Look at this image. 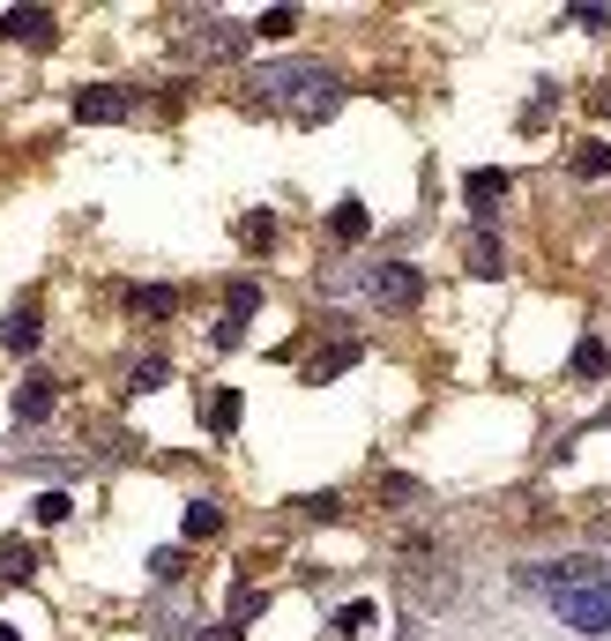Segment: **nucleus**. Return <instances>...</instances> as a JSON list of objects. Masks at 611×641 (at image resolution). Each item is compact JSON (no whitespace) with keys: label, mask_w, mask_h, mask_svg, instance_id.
I'll return each instance as SVG.
<instances>
[{"label":"nucleus","mask_w":611,"mask_h":641,"mask_svg":"<svg viewBox=\"0 0 611 641\" xmlns=\"http://www.w3.org/2000/svg\"><path fill=\"white\" fill-rule=\"evenodd\" d=\"M149 574H157V582H179V574H187V552H179V544L149 552Z\"/></svg>","instance_id":"21"},{"label":"nucleus","mask_w":611,"mask_h":641,"mask_svg":"<svg viewBox=\"0 0 611 641\" xmlns=\"http://www.w3.org/2000/svg\"><path fill=\"white\" fill-rule=\"evenodd\" d=\"M171 306H179V292H165V284H142V292H135V314H149V320H165Z\"/></svg>","instance_id":"17"},{"label":"nucleus","mask_w":611,"mask_h":641,"mask_svg":"<svg viewBox=\"0 0 611 641\" xmlns=\"http://www.w3.org/2000/svg\"><path fill=\"white\" fill-rule=\"evenodd\" d=\"M165 381H171L165 358H142V366H135V388H165Z\"/></svg>","instance_id":"28"},{"label":"nucleus","mask_w":611,"mask_h":641,"mask_svg":"<svg viewBox=\"0 0 611 641\" xmlns=\"http://www.w3.org/2000/svg\"><path fill=\"white\" fill-rule=\"evenodd\" d=\"M246 98L262 105V112H284V120L314 127L343 105V75L321 68V60H262V68L246 75Z\"/></svg>","instance_id":"1"},{"label":"nucleus","mask_w":611,"mask_h":641,"mask_svg":"<svg viewBox=\"0 0 611 641\" xmlns=\"http://www.w3.org/2000/svg\"><path fill=\"white\" fill-rule=\"evenodd\" d=\"M343 366H358V344H336L328 358H314V366H306V381H328V373H343Z\"/></svg>","instance_id":"19"},{"label":"nucleus","mask_w":611,"mask_h":641,"mask_svg":"<svg viewBox=\"0 0 611 641\" xmlns=\"http://www.w3.org/2000/svg\"><path fill=\"white\" fill-rule=\"evenodd\" d=\"M239 239H246V247H269V239H276V217H269V209L239 217Z\"/></svg>","instance_id":"22"},{"label":"nucleus","mask_w":611,"mask_h":641,"mask_svg":"<svg viewBox=\"0 0 611 641\" xmlns=\"http://www.w3.org/2000/svg\"><path fill=\"white\" fill-rule=\"evenodd\" d=\"M179 52H187V60H239V52H254V23H231V16H195V23L179 30Z\"/></svg>","instance_id":"2"},{"label":"nucleus","mask_w":611,"mask_h":641,"mask_svg":"<svg viewBox=\"0 0 611 641\" xmlns=\"http://www.w3.org/2000/svg\"><path fill=\"white\" fill-rule=\"evenodd\" d=\"M217 530H224V515L209 500H195V507H187V538H217Z\"/></svg>","instance_id":"23"},{"label":"nucleus","mask_w":611,"mask_h":641,"mask_svg":"<svg viewBox=\"0 0 611 641\" xmlns=\"http://www.w3.org/2000/svg\"><path fill=\"white\" fill-rule=\"evenodd\" d=\"M0 641H23V634H16V627H0Z\"/></svg>","instance_id":"31"},{"label":"nucleus","mask_w":611,"mask_h":641,"mask_svg":"<svg viewBox=\"0 0 611 641\" xmlns=\"http://www.w3.org/2000/svg\"><path fill=\"white\" fill-rule=\"evenodd\" d=\"M604 366H611V351L597 344V336H582V344H574V373H582V381H604Z\"/></svg>","instance_id":"15"},{"label":"nucleus","mask_w":611,"mask_h":641,"mask_svg":"<svg viewBox=\"0 0 611 641\" xmlns=\"http://www.w3.org/2000/svg\"><path fill=\"white\" fill-rule=\"evenodd\" d=\"M292 30H298V16H292V8H269V16L254 23V38H292Z\"/></svg>","instance_id":"25"},{"label":"nucleus","mask_w":611,"mask_h":641,"mask_svg":"<svg viewBox=\"0 0 611 641\" xmlns=\"http://www.w3.org/2000/svg\"><path fill=\"white\" fill-rule=\"evenodd\" d=\"M52 403H60V388H52L46 373H30L23 388H16V418H23V425H38V418H52Z\"/></svg>","instance_id":"9"},{"label":"nucleus","mask_w":611,"mask_h":641,"mask_svg":"<svg viewBox=\"0 0 611 641\" xmlns=\"http://www.w3.org/2000/svg\"><path fill=\"white\" fill-rule=\"evenodd\" d=\"M0 38H8V46H52L60 23H52V8H8V16H0Z\"/></svg>","instance_id":"6"},{"label":"nucleus","mask_w":611,"mask_h":641,"mask_svg":"<svg viewBox=\"0 0 611 641\" xmlns=\"http://www.w3.org/2000/svg\"><path fill=\"white\" fill-rule=\"evenodd\" d=\"M262 604H269V596H262V590H246V582H239V590H231V627L262 619Z\"/></svg>","instance_id":"24"},{"label":"nucleus","mask_w":611,"mask_h":641,"mask_svg":"<svg viewBox=\"0 0 611 641\" xmlns=\"http://www.w3.org/2000/svg\"><path fill=\"white\" fill-rule=\"evenodd\" d=\"M195 641H246V627H231V619H224V627H201Z\"/></svg>","instance_id":"30"},{"label":"nucleus","mask_w":611,"mask_h":641,"mask_svg":"<svg viewBox=\"0 0 611 641\" xmlns=\"http://www.w3.org/2000/svg\"><path fill=\"white\" fill-rule=\"evenodd\" d=\"M403 596H411L417 612H425V604H447V596H455V574H447L441 560H433V574H425V568H411V574H403Z\"/></svg>","instance_id":"7"},{"label":"nucleus","mask_w":611,"mask_h":641,"mask_svg":"<svg viewBox=\"0 0 611 641\" xmlns=\"http://www.w3.org/2000/svg\"><path fill=\"white\" fill-rule=\"evenodd\" d=\"M463 195H470V209H477V217H492V209H500V195H507V172L477 165V172L463 179Z\"/></svg>","instance_id":"10"},{"label":"nucleus","mask_w":611,"mask_h":641,"mask_svg":"<svg viewBox=\"0 0 611 641\" xmlns=\"http://www.w3.org/2000/svg\"><path fill=\"white\" fill-rule=\"evenodd\" d=\"M68 515H75L68 493H46V500H38V522H68Z\"/></svg>","instance_id":"29"},{"label":"nucleus","mask_w":611,"mask_h":641,"mask_svg":"<svg viewBox=\"0 0 611 641\" xmlns=\"http://www.w3.org/2000/svg\"><path fill=\"white\" fill-rule=\"evenodd\" d=\"M239 425V388H217L209 395V433H231Z\"/></svg>","instance_id":"16"},{"label":"nucleus","mask_w":611,"mask_h":641,"mask_svg":"<svg viewBox=\"0 0 611 641\" xmlns=\"http://www.w3.org/2000/svg\"><path fill=\"white\" fill-rule=\"evenodd\" d=\"M38 574V552L23 538H0V582H30Z\"/></svg>","instance_id":"12"},{"label":"nucleus","mask_w":611,"mask_h":641,"mask_svg":"<svg viewBox=\"0 0 611 641\" xmlns=\"http://www.w3.org/2000/svg\"><path fill=\"white\" fill-rule=\"evenodd\" d=\"M0 344H8V351H38V306H16L8 328H0Z\"/></svg>","instance_id":"13"},{"label":"nucleus","mask_w":611,"mask_h":641,"mask_svg":"<svg viewBox=\"0 0 611 641\" xmlns=\"http://www.w3.org/2000/svg\"><path fill=\"white\" fill-rule=\"evenodd\" d=\"M298 515H306V522H336L343 500H336V493H314V500H298Z\"/></svg>","instance_id":"27"},{"label":"nucleus","mask_w":611,"mask_h":641,"mask_svg":"<svg viewBox=\"0 0 611 641\" xmlns=\"http://www.w3.org/2000/svg\"><path fill=\"white\" fill-rule=\"evenodd\" d=\"M149 619H157V634H201V604L195 596H157Z\"/></svg>","instance_id":"8"},{"label":"nucleus","mask_w":611,"mask_h":641,"mask_svg":"<svg viewBox=\"0 0 611 641\" xmlns=\"http://www.w3.org/2000/svg\"><path fill=\"white\" fill-rule=\"evenodd\" d=\"M366 201H336V217H328V231H336V239H343V247H351V239H366Z\"/></svg>","instance_id":"14"},{"label":"nucleus","mask_w":611,"mask_h":641,"mask_svg":"<svg viewBox=\"0 0 611 641\" xmlns=\"http://www.w3.org/2000/svg\"><path fill=\"white\" fill-rule=\"evenodd\" d=\"M135 90H120V82H90V90H75V120L82 127H120V120H135Z\"/></svg>","instance_id":"5"},{"label":"nucleus","mask_w":611,"mask_h":641,"mask_svg":"<svg viewBox=\"0 0 611 641\" xmlns=\"http://www.w3.org/2000/svg\"><path fill=\"white\" fill-rule=\"evenodd\" d=\"M463 262H470V276H500V269H507V254H500V239H492V231H470Z\"/></svg>","instance_id":"11"},{"label":"nucleus","mask_w":611,"mask_h":641,"mask_svg":"<svg viewBox=\"0 0 611 641\" xmlns=\"http://www.w3.org/2000/svg\"><path fill=\"white\" fill-rule=\"evenodd\" d=\"M574 172H582V179H604V172H611V142H582Z\"/></svg>","instance_id":"20"},{"label":"nucleus","mask_w":611,"mask_h":641,"mask_svg":"<svg viewBox=\"0 0 611 641\" xmlns=\"http://www.w3.org/2000/svg\"><path fill=\"white\" fill-rule=\"evenodd\" d=\"M552 612H560L574 634H611V582H574V590H552Z\"/></svg>","instance_id":"4"},{"label":"nucleus","mask_w":611,"mask_h":641,"mask_svg":"<svg viewBox=\"0 0 611 641\" xmlns=\"http://www.w3.org/2000/svg\"><path fill=\"white\" fill-rule=\"evenodd\" d=\"M358 292H366V306H381V314H411L417 298H425V269H417V262H373Z\"/></svg>","instance_id":"3"},{"label":"nucleus","mask_w":611,"mask_h":641,"mask_svg":"<svg viewBox=\"0 0 611 641\" xmlns=\"http://www.w3.org/2000/svg\"><path fill=\"white\" fill-rule=\"evenodd\" d=\"M254 306H262V284H246V276H239V284L224 292V314H231V320H246Z\"/></svg>","instance_id":"18"},{"label":"nucleus","mask_w":611,"mask_h":641,"mask_svg":"<svg viewBox=\"0 0 611 641\" xmlns=\"http://www.w3.org/2000/svg\"><path fill=\"white\" fill-rule=\"evenodd\" d=\"M336 634H373V604H343V612H336Z\"/></svg>","instance_id":"26"}]
</instances>
